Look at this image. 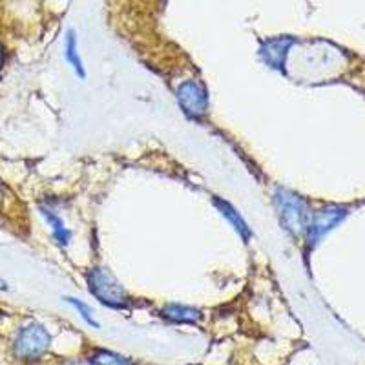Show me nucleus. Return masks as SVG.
I'll list each match as a JSON object with an SVG mask.
<instances>
[{"mask_svg": "<svg viewBox=\"0 0 365 365\" xmlns=\"http://www.w3.org/2000/svg\"><path fill=\"white\" fill-rule=\"evenodd\" d=\"M86 283L88 291L91 292L93 298L99 299L103 305L110 309H128L130 296L126 289L113 278L112 274L106 269H91L86 272Z\"/></svg>", "mask_w": 365, "mask_h": 365, "instance_id": "obj_1", "label": "nucleus"}, {"mask_svg": "<svg viewBox=\"0 0 365 365\" xmlns=\"http://www.w3.org/2000/svg\"><path fill=\"white\" fill-rule=\"evenodd\" d=\"M274 207L278 210L279 221L287 232L292 236H299L302 232H305L309 214L303 197H299L294 192L285 190V188H278L274 192Z\"/></svg>", "mask_w": 365, "mask_h": 365, "instance_id": "obj_2", "label": "nucleus"}, {"mask_svg": "<svg viewBox=\"0 0 365 365\" xmlns=\"http://www.w3.org/2000/svg\"><path fill=\"white\" fill-rule=\"evenodd\" d=\"M51 336L50 332L46 331L44 325L41 324H29L19 331L13 351L21 360L35 361L44 356V353L50 349Z\"/></svg>", "mask_w": 365, "mask_h": 365, "instance_id": "obj_3", "label": "nucleus"}, {"mask_svg": "<svg viewBox=\"0 0 365 365\" xmlns=\"http://www.w3.org/2000/svg\"><path fill=\"white\" fill-rule=\"evenodd\" d=\"M179 108L190 119H203L208 113V91L197 81H185L175 91Z\"/></svg>", "mask_w": 365, "mask_h": 365, "instance_id": "obj_4", "label": "nucleus"}, {"mask_svg": "<svg viewBox=\"0 0 365 365\" xmlns=\"http://www.w3.org/2000/svg\"><path fill=\"white\" fill-rule=\"evenodd\" d=\"M345 212L341 210V208H336V207H327L324 208V210L316 212L314 216L309 220L307 223V228H305V234H307V241L309 245H316L322 237L325 236V234L331 230L334 225L338 223V221L344 217Z\"/></svg>", "mask_w": 365, "mask_h": 365, "instance_id": "obj_5", "label": "nucleus"}, {"mask_svg": "<svg viewBox=\"0 0 365 365\" xmlns=\"http://www.w3.org/2000/svg\"><path fill=\"white\" fill-rule=\"evenodd\" d=\"M291 44L292 38H269L259 48V55H262V58L265 61V64L269 68H272V70H283V64H285V58Z\"/></svg>", "mask_w": 365, "mask_h": 365, "instance_id": "obj_6", "label": "nucleus"}, {"mask_svg": "<svg viewBox=\"0 0 365 365\" xmlns=\"http://www.w3.org/2000/svg\"><path fill=\"white\" fill-rule=\"evenodd\" d=\"M212 205L217 208V212H220L221 216L225 217V220L230 223V227L236 230L237 234H240V237L245 243H249L250 237H252V230H250L249 223H247L245 220H243V216H241L240 212L236 210V208L232 207V205L228 203L227 200H223V197H220V195H214L212 197Z\"/></svg>", "mask_w": 365, "mask_h": 365, "instance_id": "obj_7", "label": "nucleus"}, {"mask_svg": "<svg viewBox=\"0 0 365 365\" xmlns=\"http://www.w3.org/2000/svg\"><path fill=\"white\" fill-rule=\"evenodd\" d=\"M161 316L170 319L174 324H197L201 319V311L188 305H179V303H168L161 311Z\"/></svg>", "mask_w": 365, "mask_h": 365, "instance_id": "obj_8", "label": "nucleus"}, {"mask_svg": "<svg viewBox=\"0 0 365 365\" xmlns=\"http://www.w3.org/2000/svg\"><path fill=\"white\" fill-rule=\"evenodd\" d=\"M64 58H66L68 66H71V70L75 71V75L79 79H86V70H84L83 58L79 55V46H77V35H75L73 29H70L64 38Z\"/></svg>", "mask_w": 365, "mask_h": 365, "instance_id": "obj_9", "label": "nucleus"}, {"mask_svg": "<svg viewBox=\"0 0 365 365\" xmlns=\"http://www.w3.org/2000/svg\"><path fill=\"white\" fill-rule=\"evenodd\" d=\"M41 212H42V216H44V220L48 221V225H50L51 236H53L55 243H57L58 247H68V245H70L71 232L66 228L64 221L61 220V217H58L57 214H55V210H51V208L41 207Z\"/></svg>", "mask_w": 365, "mask_h": 365, "instance_id": "obj_10", "label": "nucleus"}, {"mask_svg": "<svg viewBox=\"0 0 365 365\" xmlns=\"http://www.w3.org/2000/svg\"><path fill=\"white\" fill-rule=\"evenodd\" d=\"M90 361L93 365H135L128 358L120 356V354L113 353V351H106V349H97L90 354Z\"/></svg>", "mask_w": 365, "mask_h": 365, "instance_id": "obj_11", "label": "nucleus"}, {"mask_svg": "<svg viewBox=\"0 0 365 365\" xmlns=\"http://www.w3.org/2000/svg\"><path fill=\"white\" fill-rule=\"evenodd\" d=\"M64 302L70 303L71 307H73L75 311L79 312L81 318H83L84 322H86V324L90 325V327H93V329H99L101 327L99 322H97V319L93 318V314H91V309L88 307L86 303L81 302V299H77V298H73V296H66V298H64Z\"/></svg>", "mask_w": 365, "mask_h": 365, "instance_id": "obj_12", "label": "nucleus"}, {"mask_svg": "<svg viewBox=\"0 0 365 365\" xmlns=\"http://www.w3.org/2000/svg\"><path fill=\"white\" fill-rule=\"evenodd\" d=\"M2 64H4V48L0 44V71H2Z\"/></svg>", "mask_w": 365, "mask_h": 365, "instance_id": "obj_13", "label": "nucleus"}, {"mask_svg": "<svg viewBox=\"0 0 365 365\" xmlns=\"http://www.w3.org/2000/svg\"><path fill=\"white\" fill-rule=\"evenodd\" d=\"M4 203V187H2V182H0V207Z\"/></svg>", "mask_w": 365, "mask_h": 365, "instance_id": "obj_14", "label": "nucleus"}]
</instances>
